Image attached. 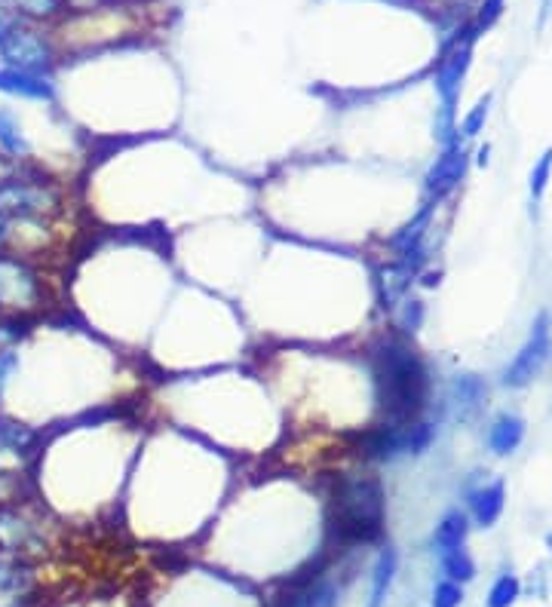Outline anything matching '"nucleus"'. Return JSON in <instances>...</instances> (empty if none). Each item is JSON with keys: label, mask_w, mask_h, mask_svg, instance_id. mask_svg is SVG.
<instances>
[{"label": "nucleus", "mask_w": 552, "mask_h": 607, "mask_svg": "<svg viewBox=\"0 0 552 607\" xmlns=\"http://www.w3.org/2000/svg\"><path fill=\"white\" fill-rule=\"evenodd\" d=\"M378 402L393 427L414 424L427 402V368L408 344L384 341L375 353Z\"/></svg>", "instance_id": "1"}, {"label": "nucleus", "mask_w": 552, "mask_h": 607, "mask_svg": "<svg viewBox=\"0 0 552 607\" xmlns=\"http://www.w3.org/2000/svg\"><path fill=\"white\" fill-rule=\"evenodd\" d=\"M335 531L347 543H372L384 531V491L378 479L347 476L335 494Z\"/></svg>", "instance_id": "2"}, {"label": "nucleus", "mask_w": 552, "mask_h": 607, "mask_svg": "<svg viewBox=\"0 0 552 607\" xmlns=\"http://www.w3.org/2000/svg\"><path fill=\"white\" fill-rule=\"evenodd\" d=\"M0 212L13 224H46L62 212V197L53 184L31 178H0Z\"/></svg>", "instance_id": "3"}, {"label": "nucleus", "mask_w": 552, "mask_h": 607, "mask_svg": "<svg viewBox=\"0 0 552 607\" xmlns=\"http://www.w3.org/2000/svg\"><path fill=\"white\" fill-rule=\"evenodd\" d=\"M0 56H4L7 68L31 74H46L56 62V53L46 37L22 25V19L7 10H0Z\"/></svg>", "instance_id": "4"}, {"label": "nucleus", "mask_w": 552, "mask_h": 607, "mask_svg": "<svg viewBox=\"0 0 552 607\" xmlns=\"http://www.w3.org/2000/svg\"><path fill=\"white\" fill-rule=\"evenodd\" d=\"M43 279L40 273L19 255L0 252V313H28L43 304Z\"/></svg>", "instance_id": "5"}, {"label": "nucleus", "mask_w": 552, "mask_h": 607, "mask_svg": "<svg viewBox=\"0 0 552 607\" xmlns=\"http://www.w3.org/2000/svg\"><path fill=\"white\" fill-rule=\"evenodd\" d=\"M433 442V427L414 420V424H402V427H378L372 433L362 436V454L372 460H393L402 454H421L427 451V445Z\"/></svg>", "instance_id": "6"}, {"label": "nucleus", "mask_w": 552, "mask_h": 607, "mask_svg": "<svg viewBox=\"0 0 552 607\" xmlns=\"http://www.w3.org/2000/svg\"><path fill=\"white\" fill-rule=\"evenodd\" d=\"M546 353H549V322H546V316H540L534 322V332H531L528 344L522 347V353L513 359L510 368L503 371V384L506 387H525L537 375V371L543 368Z\"/></svg>", "instance_id": "7"}, {"label": "nucleus", "mask_w": 552, "mask_h": 607, "mask_svg": "<svg viewBox=\"0 0 552 607\" xmlns=\"http://www.w3.org/2000/svg\"><path fill=\"white\" fill-rule=\"evenodd\" d=\"M37 546V528L25 512L0 506V555H19Z\"/></svg>", "instance_id": "8"}, {"label": "nucleus", "mask_w": 552, "mask_h": 607, "mask_svg": "<svg viewBox=\"0 0 552 607\" xmlns=\"http://www.w3.org/2000/svg\"><path fill=\"white\" fill-rule=\"evenodd\" d=\"M0 92L16 99H31V102H53L56 89L46 74H31V71H16V68H0Z\"/></svg>", "instance_id": "9"}, {"label": "nucleus", "mask_w": 552, "mask_h": 607, "mask_svg": "<svg viewBox=\"0 0 552 607\" xmlns=\"http://www.w3.org/2000/svg\"><path fill=\"white\" fill-rule=\"evenodd\" d=\"M464 172H467V154L460 151V148H448L436 163H433V169L427 172V194L430 197H445L448 191H454L457 184H460V178H464Z\"/></svg>", "instance_id": "10"}, {"label": "nucleus", "mask_w": 552, "mask_h": 607, "mask_svg": "<svg viewBox=\"0 0 552 607\" xmlns=\"http://www.w3.org/2000/svg\"><path fill=\"white\" fill-rule=\"evenodd\" d=\"M411 279L414 270L405 261H390L378 270V301L384 310H393L405 298V292L411 289Z\"/></svg>", "instance_id": "11"}, {"label": "nucleus", "mask_w": 552, "mask_h": 607, "mask_svg": "<svg viewBox=\"0 0 552 607\" xmlns=\"http://www.w3.org/2000/svg\"><path fill=\"white\" fill-rule=\"evenodd\" d=\"M0 151L13 160H28L31 157V142L22 132L19 114L13 108H0Z\"/></svg>", "instance_id": "12"}, {"label": "nucleus", "mask_w": 552, "mask_h": 607, "mask_svg": "<svg viewBox=\"0 0 552 607\" xmlns=\"http://www.w3.org/2000/svg\"><path fill=\"white\" fill-rule=\"evenodd\" d=\"M396 568H399V552L393 546L381 549L378 562H375V571H372V592H368V604L365 607H384L387 592H390L393 577H396Z\"/></svg>", "instance_id": "13"}, {"label": "nucleus", "mask_w": 552, "mask_h": 607, "mask_svg": "<svg viewBox=\"0 0 552 607\" xmlns=\"http://www.w3.org/2000/svg\"><path fill=\"white\" fill-rule=\"evenodd\" d=\"M525 439V420L516 414H503L494 420V427L488 430V445L494 454H513Z\"/></svg>", "instance_id": "14"}, {"label": "nucleus", "mask_w": 552, "mask_h": 607, "mask_svg": "<svg viewBox=\"0 0 552 607\" xmlns=\"http://www.w3.org/2000/svg\"><path fill=\"white\" fill-rule=\"evenodd\" d=\"M467 534H470V519L460 509H451L448 516L436 525V531H433V549L439 555H445L451 549H460V546H464V540H467Z\"/></svg>", "instance_id": "15"}, {"label": "nucleus", "mask_w": 552, "mask_h": 607, "mask_svg": "<svg viewBox=\"0 0 552 607\" xmlns=\"http://www.w3.org/2000/svg\"><path fill=\"white\" fill-rule=\"evenodd\" d=\"M470 509H473V519H476L479 528H491L500 519V512H503V485L494 482V485L479 488L470 497Z\"/></svg>", "instance_id": "16"}, {"label": "nucleus", "mask_w": 552, "mask_h": 607, "mask_svg": "<svg viewBox=\"0 0 552 607\" xmlns=\"http://www.w3.org/2000/svg\"><path fill=\"white\" fill-rule=\"evenodd\" d=\"M430 212H433V206H424L418 215H414L396 237H393V249L405 258V255H411V252H418L421 249V243H424V233H427V224H430Z\"/></svg>", "instance_id": "17"}, {"label": "nucleus", "mask_w": 552, "mask_h": 607, "mask_svg": "<svg viewBox=\"0 0 552 607\" xmlns=\"http://www.w3.org/2000/svg\"><path fill=\"white\" fill-rule=\"evenodd\" d=\"M31 586V568L16 558L0 555V595H16L22 598Z\"/></svg>", "instance_id": "18"}, {"label": "nucleus", "mask_w": 552, "mask_h": 607, "mask_svg": "<svg viewBox=\"0 0 552 607\" xmlns=\"http://www.w3.org/2000/svg\"><path fill=\"white\" fill-rule=\"evenodd\" d=\"M0 10H7L13 16L50 19L62 10V0H0Z\"/></svg>", "instance_id": "19"}, {"label": "nucleus", "mask_w": 552, "mask_h": 607, "mask_svg": "<svg viewBox=\"0 0 552 607\" xmlns=\"http://www.w3.org/2000/svg\"><path fill=\"white\" fill-rule=\"evenodd\" d=\"M442 571H445V580L460 583V586L470 583L476 577V565H473V558L464 552V546L442 555Z\"/></svg>", "instance_id": "20"}, {"label": "nucleus", "mask_w": 552, "mask_h": 607, "mask_svg": "<svg viewBox=\"0 0 552 607\" xmlns=\"http://www.w3.org/2000/svg\"><path fill=\"white\" fill-rule=\"evenodd\" d=\"M519 580L513 574H503L494 580L491 592H488V607H513L516 598H519Z\"/></svg>", "instance_id": "21"}, {"label": "nucleus", "mask_w": 552, "mask_h": 607, "mask_svg": "<svg viewBox=\"0 0 552 607\" xmlns=\"http://www.w3.org/2000/svg\"><path fill=\"white\" fill-rule=\"evenodd\" d=\"M460 601H464V586L451 583V580L436 583V589H433V607H460Z\"/></svg>", "instance_id": "22"}, {"label": "nucleus", "mask_w": 552, "mask_h": 607, "mask_svg": "<svg viewBox=\"0 0 552 607\" xmlns=\"http://www.w3.org/2000/svg\"><path fill=\"white\" fill-rule=\"evenodd\" d=\"M549 175H552V151H546V154L540 157V163L531 169V197H534V200L543 197L546 184H549Z\"/></svg>", "instance_id": "23"}, {"label": "nucleus", "mask_w": 552, "mask_h": 607, "mask_svg": "<svg viewBox=\"0 0 552 607\" xmlns=\"http://www.w3.org/2000/svg\"><path fill=\"white\" fill-rule=\"evenodd\" d=\"M454 393H457L460 405H479V399H482L485 390H482V384L473 375H464V378L454 381Z\"/></svg>", "instance_id": "24"}, {"label": "nucleus", "mask_w": 552, "mask_h": 607, "mask_svg": "<svg viewBox=\"0 0 552 607\" xmlns=\"http://www.w3.org/2000/svg\"><path fill=\"white\" fill-rule=\"evenodd\" d=\"M485 117H488V99H485V102H479V105L470 111V117H467L464 123H460L457 135H460V138H473V135H479V129H482Z\"/></svg>", "instance_id": "25"}, {"label": "nucleus", "mask_w": 552, "mask_h": 607, "mask_svg": "<svg viewBox=\"0 0 552 607\" xmlns=\"http://www.w3.org/2000/svg\"><path fill=\"white\" fill-rule=\"evenodd\" d=\"M424 322V304L421 301H405V310L399 316V325L405 332H418Z\"/></svg>", "instance_id": "26"}, {"label": "nucleus", "mask_w": 552, "mask_h": 607, "mask_svg": "<svg viewBox=\"0 0 552 607\" xmlns=\"http://www.w3.org/2000/svg\"><path fill=\"white\" fill-rule=\"evenodd\" d=\"M16 368H19V353L13 347H0V387L13 378Z\"/></svg>", "instance_id": "27"}, {"label": "nucleus", "mask_w": 552, "mask_h": 607, "mask_svg": "<svg viewBox=\"0 0 552 607\" xmlns=\"http://www.w3.org/2000/svg\"><path fill=\"white\" fill-rule=\"evenodd\" d=\"M13 237H16V224H13L4 212H0V252H7V249H10Z\"/></svg>", "instance_id": "28"}, {"label": "nucleus", "mask_w": 552, "mask_h": 607, "mask_svg": "<svg viewBox=\"0 0 552 607\" xmlns=\"http://www.w3.org/2000/svg\"><path fill=\"white\" fill-rule=\"evenodd\" d=\"M546 546H549V552H552V531L546 534Z\"/></svg>", "instance_id": "29"}, {"label": "nucleus", "mask_w": 552, "mask_h": 607, "mask_svg": "<svg viewBox=\"0 0 552 607\" xmlns=\"http://www.w3.org/2000/svg\"><path fill=\"white\" fill-rule=\"evenodd\" d=\"M16 607H31V604H28V601H19V604H16Z\"/></svg>", "instance_id": "30"}, {"label": "nucleus", "mask_w": 552, "mask_h": 607, "mask_svg": "<svg viewBox=\"0 0 552 607\" xmlns=\"http://www.w3.org/2000/svg\"><path fill=\"white\" fill-rule=\"evenodd\" d=\"M0 482H4V470H0Z\"/></svg>", "instance_id": "31"}]
</instances>
